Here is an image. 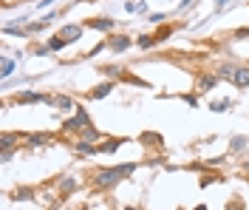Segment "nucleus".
<instances>
[{"mask_svg":"<svg viewBox=\"0 0 249 210\" xmlns=\"http://www.w3.org/2000/svg\"><path fill=\"white\" fill-rule=\"evenodd\" d=\"M46 46H48V49H51V51H62V49H65V46H68V43L62 40L60 34H54V37H48V40H46Z\"/></svg>","mask_w":249,"mask_h":210,"instance_id":"nucleus-17","label":"nucleus"},{"mask_svg":"<svg viewBox=\"0 0 249 210\" xmlns=\"http://www.w3.org/2000/svg\"><path fill=\"white\" fill-rule=\"evenodd\" d=\"M136 46H139L142 51H144V49H153V46H156V37H153V34H142L139 40H136Z\"/></svg>","mask_w":249,"mask_h":210,"instance_id":"nucleus-19","label":"nucleus"},{"mask_svg":"<svg viewBox=\"0 0 249 210\" xmlns=\"http://www.w3.org/2000/svg\"><path fill=\"white\" fill-rule=\"evenodd\" d=\"M54 108H60V111H71V108H74V99L65 97V94H57V97H54Z\"/></svg>","mask_w":249,"mask_h":210,"instance_id":"nucleus-15","label":"nucleus"},{"mask_svg":"<svg viewBox=\"0 0 249 210\" xmlns=\"http://www.w3.org/2000/svg\"><path fill=\"white\" fill-rule=\"evenodd\" d=\"M124 210H139V208H133V205H130V208H124Z\"/></svg>","mask_w":249,"mask_h":210,"instance_id":"nucleus-33","label":"nucleus"},{"mask_svg":"<svg viewBox=\"0 0 249 210\" xmlns=\"http://www.w3.org/2000/svg\"><path fill=\"white\" fill-rule=\"evenodd\" d=\"M12 199H17V202H31V199H34V191H29V188H20V191H15V193H12Z\"/></svg>","mask_w":249,"mask_h":210,"instance_id":"nucleus-20","label":"nucleus"},{"mask_svg":"<svg viewBox=\"0 0 249 210\" xmlns=\"http://www.w3.org/2000/svg\"><path fill=\"white\" fill-rule=\"evenodd\" d=\"M230 105H232L230 99H213V102H210V111H215V114H221V111H230Z\"/></svg>","mask_w":249,"mask_h":210,"instance_id":"nucleus-18","label":"nucleus"},{"mask_svg":"<svg viewBox=\"0 0 249 210\" xmlns=\"http://www.w3.org/2000/svg\"><path fill=\"white\" fill-rule=\"evenodd\" d=\"M15 102H20V105H37V102L54 105V97H48V94H37V91H20V94L15 97Z\"/></svg>","mask_w":249,"mask_h":210,"instance_id":"nucleus-3","label":"nucleus"},{"mask_svg":"<svg viewBox=\"0 0 249 210\" xmlns=\"http://www.w3.org/2000/svg\"><path fill=\"white\" fill-rule=\"evenodd\" d=\"M60 191L62 193H74V191H77V179L74 176H62L60 179Z\"/></svg>","mask_w":249,"mask_h":210,"instance_id":"nucleus-16","label":"nucleus"},{"mask_svg":"<svg viewBox=\"0 0 249 210\" xmlns=\"http://www.w3.org/2000/svg\"><path fill=\"white\" fill-rule=\"evenodd\" d=\"M102 74H108V77H119V74H122V68H119V65H105V68H102Z\"/></svg>","mask_w":249,"mask_h":210,"instance_id":"nucleus-24","label":"nucleus"},{"mask_svg":"<svg viewBox=\"0 0 249 210\" xmlns=\"http://www.w3.org/2000/svg\"><path fill=\"white\" fill-rule=\"evenodd\" d=\"M193 210H207V205H204V202H201V205H196V208H193Z\"/></svg>","mask_w":249,"mask_h":210,"instance_id":"nucleus-32","label":"nucleus"},{"mask_svg":"<svg viewBox=\"0 0 249 210\" xmlns=\"http://www.w3.org/2000/svg\"><path fill=\"white\" fill-rule=\"evenodd\" d=\"M124 9H127L130 15H133V12H136V15H150V12H147V3H144V0H136V3H133V0H127V3H124Z\"/></svg>","mask_w":249,"mask_h":210,"instance_id":"nucleus-11","label":"nucleus"},{"mask_svg":"<svg viewBox=\"0 0 249 210\" xmlns=\"http://www.w3.org/2000/svg\"><path fill=\"white\" fill-rule=\"evenodd\" d=\"M170 34H173V26H164V29H161L159 34H153V37H156V43H161V40H167Z\"/></svg>","mask_w":249,"mask_h":210,"instance_id":"nucleus-23","label":"nucleus"},{"mask_svg":"<svg viewBox=\"0 0 249 210\" xmlns=\"http://www.w3.org/2000/svg\"><path fill=\"white\" fill-rule=\"evenodd\" d=\"M230 82H232L235 88H249V65H238Z\"/></svg>","mask_w":249,"mask_h":210,"instance_id":"nucleus-7","label":"nucleus"},{"mask_svg":"<svg viewBox=\"0 0 249 210\" xmlns=\"http://www.w3.org/2000/svg\"><path fill=\"white\" fill-rule=\"evenodd\" d=\"M91 125H93L91 114L85 111L82 105H77V114H74V119H65V122H62V134H74V131H85V128H91Z\"/></svg>","mask_w":249,"mask_h":210,"instance_id":"nucleus-2","label":"nucleus"},{"mask_svg":"<svg viewBox=\"0 0 249 210\" xmlns=\"http://www.w3.org/2000/svg\"><path fill=\"white\" fill-rule=\"evenodd\" d=\"M181 99H184L187 105H193V108H196V105H198V99L193 97V94H181Z\"/></svg>","mask_w":249,"mask_h":210,"instance_id":"nucleus-27","label":"nucleus"},{"mask_svg":"<svg viewBox=\"0 0 249 210\" xmlns=\"http://www.w3.org/2000/svg\"><path fill=\"white\" fill-rule=\"evenodd\" d=\"M99 136H102V134H99V131H96V128L91 125V128H85V131H82V136H79V139H85V142H96Z\"/></svg>","mask_w":249,"mask_h":210,"instance_id":"nucleus-22","label":"nucleus"},{"mask_svg":"<svg viewBox=\"0 0 249 210\" xmlns=\"http://www.w3.org/2000/svg\"><path fill=\"white\" fill-rule=\"evenodd\" d=\"M31 54H37V57H48V54H51V49H48L46 43H43V46H37V49L31 51Z\"/></svg>","mask_w":249,"mask_h":210,"instance_id":"nucleus-26","label":"nucleus"},{"mask_svg":"<svg viewBox=\"0 0 249 210\" xmlns=\"http://www.w3.org/2000/svg\"><path fill=\"white\" fill-rule=\"evenodd\" d=\"M218 82H221L218 74H201V77H198V91H213Z\"/></svg>","mask_w":249,"mask_h":210,"instance_id":"nucleus-9","label":"nucleus"},{"mask_svg":"<svg viewBox=\"0 0 249 210\" xmlns=\"http://www.w3.org/2000/svg\"><path fill=\"white\" fill-rule=\"evenodd\" d=\"M74 151H77V153H88V156H93V153H99V151H96V145H93V142H85V139H77V145H74Z\"/></svg>","mask_w":249,"mask_h":210,"instance_id":"nucleus-14","label":"nucleus"},{"mask_svg":"<svg viewBox=\"0 0 249 210\" xmlns=\"http://www.w3.org/2000/svg\"><path fill=\"white\" fill-rule=\"evenodd\" d=\"M15 65H17V57H6V54H3V68H0V77H3V82L12 77Z\"/></svg>","mask_w":249,"mask_h":210,"instance_id":"nucleus-10","label":"nucleus"},{"mask_svg":"<svg viewBox=\"0 0 249 210\" xmlns=\"http://www.w3.org/2000/svg\"><path fill=\"white\" fill-rule=\"evenodd\" d=\"M60 37L68 43V46H71V43H77L79 37H82V26H74V23H71V26H62V29H60Z\"/></svg>","mask_w":249,"mask_h":210,"instance_id":"nucleus-8","label":"nucleus"},{"mask_svg":"<svg viewBox=\"0 0 249 210\" xmlns=\"http://www.w3.org/2000/svg\"><path fill=\"white\" fill-rule=\"evenodd\" d=\"M85 29L110 32V29H116V20H113V17H91V20H85Z\"/></svg>","mask_w":249,"mask_h":210,"instance_id":"nucleus-5","label":"nucleus"},{"mask_svg":"<svg viewBox=\"0 0 249 210\" xmlns=\"http://www.w3.org/2000/svg\"><path fill=\"white\" fill-rule=\"evenodd\" d=\"M193 3H196V0H181V6H178V12H187V9H190Z\"/></svg>","mask_w":249,"mask_h":210,"instance_id":"nucleus-28","label":"nucleus"},{"mask_svg":"<svg viewBox=\"0 0 249 210\" xmlns=\"http://www.w3.org/2000/svg\"><path fill=\"white\" fill-rule=\"evenodd\" d=\"M227 3H230V0H215V9H218V12H221V9H224Z\"/></svg>","mask_w":249,"mask_h":210,"instance_id":"nucleus-31","label":"nucleus"},{"mask_svg":"<svg viewBox=\"0 0 249 210\" xmlns=\"http://www.w3.org/2000/svg\"><path fill=\"white\" fill-rule=\"evenodd\" d=\"M136 171V165L133 162H122V165H113V168H102L96 176H93V185L99 188V191H108V188H116L124 176H130Z\"/></svg>","mask_w":249,"mask_h":210,"instance_id":"nucleus-1","label":"nucleus"},{"mask_svg":"<svg viewBox=\"0 0 249 210\" xmlns=\"http://www.w3.org/2000/svg\"><path fill=\"white\" fill-rule=\"evenodd\" d=\"M110 94H113V80L99 82L96 88H91V91H88V99H105V97H110Z\"/></svg>","mask_w":249,"mask_h":210,"instance_id":"nucleus-6","label":"nucleus"},{"mask_svg":"<svg viewBox=\"0 0 249 210\" xmlns=\"http://www.w3.org/2000/svg\"><path fill=\"white\" fill-rule=\"evenodd\" d=\"M82 210H88V208H82Z\"/></svg>","mask_w":249,"mask_h":210,"instance_id":"nucleus-34","label":"nucleus"},{"mask_svg":"<svg viewBox=\"0 0 249 210\" xmlns=\"http://www.w3.org/2000/svg\"><path fill=\"white\" fill-rule=\"evenodd\" d=\"M26 139H29L31 148H40V145H46V142H51V134H29Z\"/></svg>","mask_w":249,"mask_h":210,"instance_id":"nucleus-13","label":"nucleus"},{"mask_svg":"<svg viewBox=\"0 0 249 210\" xmlns=\"http://www.w3.org/2000/svg\"><path fill=\"white\" fill-rule=\"evenodd\" d=\"M147 20H150V23H164V20H167V15H164V12H150V15H147Z\"/></svg>","mask_w":249,"mask_h":210,"instance_id":"nucleus-25","label":"nucleus"},{"mask_svg":"<svg viewBox=\"0 0 249 210\" xmlns=\"http://www.w3.org/2000/svg\"><path fill=\"white\" fill-rule=\"evenodd\" d=\"M12 156H15V151L9 148V151H3V162H12Z\"/></svg>","mask_w":249,"mask_h":210,"instance_id":"nucleus-29","label":"nucleus"},{"mask_svg":"<svg viewBox=\"0 0 249 210\" xmlns=\"http://www.w3.org/2000/svg\"><path fill=\"white\" fill-rule=\"evenodd\" d=\"M105 46H108V51H116V54H122V51H127L130 46H133V40H130L127 34H110Z\"/></svg>","mask_w":249,"mask_h":210,"instance_id":"nucleus-4","label":"nucleus"},{"mask_svg":"<svg viewBox=\"0 0 249 210\" xmlns=\"http://www.w3.org/2000/svg\"><path fill=\"white\" fill-rule=\"evenodd\" d=\"M124 139H108V142H102V145H96V151L99 153H113V151H119L122 148Z\"/></svg>","mask_w":249,"mask_h":210,"instance_id":"nucleus-12","label":"nucleus"},{"mask_svg":"<svg viewBox=\"0 0 249 210\" xmlns=\"http://www.w3.org/2000/svg\"><path fill=\"white\" fill-rule=\"evenodd\" d=\"M249 145V136H244V134H238V136H232V151H244V148Z\"/></svg>","mask_w":249,"mask_h":210,"instance_id":"nucleus-21","label":"nucleus"},{"mask_svg":"<svg viewBox=\"0 0 249 210\" xmlns=\"http://www.w3.org/2000/svg\"><path fill=\"white\" fill-rule=\"evenodd\" d=\"M51 3H54V0H40V3H37V9H46V6H51Z\"/></svg>","mask_w":249,"mask_h":210,"instance_id":"nucleus-30","label":"nucleus"}]
</instances>
